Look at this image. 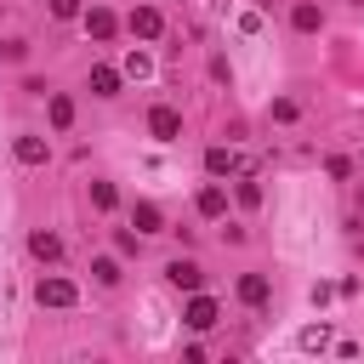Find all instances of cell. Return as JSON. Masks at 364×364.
<instances>
[{"mask_svg":"<svg viewBox=\"0 0 364 364\" xmlns=\"http://www.w3.org/2000/svg\"><path fill=\"white\" fill-rule=\"evenodd\" d=\"M34 301H40V307H74L80 290H74L68 279H40V284H34Z\"/></svg>","mask_w":364,"mask_h":364,"instance_id":"1","label":"cell"},{"mask_svg":"<svg viewBox=\"0 0 364 364\" xmlns=\"http://www.w3.org/2000/svg\"><path fill=\"white\" fill-rule=\"evenodd\" d=\"M148 131H154L159 142H176V136H182V114L159 102V108H148Z\"/></svg>","mask_w":364,"mask_h":364,"instance_id":"2","label":"cell"},{"mask_svg":"<svg viewBox=\"0 0 364 364\" xmlns=\"http://www.w3.org/2000/svg\"><path fill=\"white\" fill-rule=\"evenodd\" d=\"M165 279H171L176 290H199V284H205V267H199V262H188V256H176V262L165 267Z\"/></svg>","mask_w":364,"mask_h":364,"instance_id":"3","label":"cell"},{"mask_svg":"<svg viewBox=\"0 0 364 364\" xmlns=\"http://www.w3.org/2000/svg\"><path fill=\"white\" fill-rule=\"evenodd\" d=\"M131 34H136V40H159V34H165V17H159L154 6H136V11H131Z\"/></svg>","mask_w":364,"mask_h":364,"instance_id":"4","label":"cell"},{"mask_svg":"<svg viewBox=\"0 0 364 364\" xmlns=\"http://www.w3.org/2000/svg\"><path fill=\"white\" fill-rule=\"evenodd\" d=\"M182 324H188V330H210V324H216V301H210V296H193L188 313H182Z\"/></svg>","mask_w":364,"mask_h":364,"instance_id":"5","label":"cell"},{"mask_svg":"<svg viewBox=\"0 0 364 364\" xmlns=\"http://www.w3.org/2000/svg\"><path fill=\"white\" fill-rule=\"evenodd\" d=\"M205 171H210V176H233V171H239V154L216 142V148H205Z\"/></svg>","mask_w":364,"mask_h":364,"instance_id":"6","label":"cell"},{"mask_svg":"<svg viewBox=\"0 0 364 364\" xmlns=\"http://www.w3.org/2000/svg\"><path fill=\"white\" fill-rule=\"evenodd\" d=\"M267 296H273V284H267L262 273H245V279H239V301H245V307H262Z\"/></svg>","mask_w":364,"mask_h":364,"instance_id":"7","label":"cell"},{"mask_svg":"<svg viewBox=\"0 0 364 364\" xmlns=\"http://www.w3.org/2000/svg\"><path fill=\"white\" fill-rule=\"evenodd\" d=\"M11 154H17L23 165H46V154H51V148H46V136H17V142H11Z\"/></svg>","mask_w":364,"mask_h":364,"instance_id":"8","label":"cell"},{"mask_svg":"<svg viewBox=\"0 0 364 364\" xmlns=\"http://www.w3.org/2000/svg\"><path fill=\"white\" fill-rule=\"evenodd\" d=\"M28 250H34L40 262H57V256H63V239L46 233V228H34V233H28Z\"/></svg>","mask_w":364,"mask_h":364,"instance_id":"9","label":"cell"},{"mask_svg":"<svg viewBox=\"0 0 364 364\" xmlns=\"http://www.w3.org/2000/svg\"><path fill=\"white\" fill-rule=\"evenodd\" d=\"M290 23H296V28H301V34H318V28H324V11H318V6H313V0H301V6H296V11H290Z\"/></svg>","mask_w":364,"mask_h":364,"instance_id":"10","label":"cell"},{"mask_svg":"<svg viewBox=\"0 0 364 364\" xmlns=\"http://www.w3.org/2000/svg\"><path fill=\"white\" fill-rule=\"evenodd\" d=\"M85 34H91V40H108V34H114V11H108V6H91V11H85Z\"/></svg>","mask_w":364,"mask_h":364,"instance_id":"11","label":"cell"},{"mask_svg":"<svg viewBox=\"0 0 364 364\" xmlns=\"http://www.w3.org/2000/svg\"><path fill=\"white\" fill-rule=\"evenodd\" d=\"M91 91H97V97H119V68L97 63V68H91Z\"/></svg>","mask_w":364,"mask_h":364,"instance_id":"12","label":"cell"},{"mask_svg":"<svg viewBox=\"0 0 364 364\" xmlns=\"http://www.w3.org/2000/svg\"><path fill=\"white\" fill-rule=\"evenodd\" d=\"M131 228H136V233H165L159 205H136V210H131Z\"/></svg>","mask_w":364,"mask_h":364,"instance_id":"13","label":"cell"},{"mask_svg":"<svg viewBox=\"0 0 364 364\" xmlns=\"http://www.w3.org/2000/svg\"><path fill=\"white\" fill-rule=\"evenodd\" d=\"M222 210H228V193H222L216 182H210V188H199V216H222Z\"/></svg>","mask_w":364,"mask_h":364,"instance_id":"14","label":"cell"},{"mask_svg":"<svg viewBox=\"0 0 364 364\" xmlns=\"http://www.w3.org/2000/svg\"><path fill=\"white\" fill-rule=\"evenodd\" d=\"M296 347H301V353H324V347H330V330H324V324H307V330L296 336Z\"/></svg>","mask_w":364,"mask_h":364,"instance_id":"15","label":"cell"},{"mask_svg":"<svg viewBox=\"0 0 364 364\" xmlns=\"http://www.w3.org/2000/svg\"><path fill=\"white\" fill-rule=\"evenodd\" d=\"M46 114H51V125H57V131H68V125H74V102H68V97H51V102H46Z\"/></svg>","mask_w":364,"mask_h":364,"instance_id":"16","label":"cell"},{"mask_svg":"<svg viewBox=\"0 0 364 364\" xmlns=\"http://www.w3.org/2000/svg\"><path fill=\"white\" fill-rule=\"evenodd\" d=\"M91 273H97V284H119V262H114V256H97Z\"/></svg>","mask_w":364,"mask_h":364,"instance_id":"17","label":"cell"},{"mask_svg":"<svg viewBox=\"0 0 364 364\" xmlns=\"http://www.w3.org/2000/svg\"><path fill=\"white\" fill-rule=\"evenodd\" d=\"M125 74H131V80H148V74H154L148 51H131V57H125Z\"/></svg>","mask_w":364,"mask_h":364,"instance_id":"18","label":"cell"},{"mask_svg":"<svg viewBox=\"0 0 364 364\" xmlns=\"http://www.w3.org/2000/svg\"><path fill=\"white\" fill-rule=\"evenodd\" d=\"M91 205L97 210H114V182H91Z\"/></svg>","mask_w":364,"mask_h":364,"instance_id":"19","label":"cell"},{"mask_svg":"<svg viewBox=\"0 0 364 364\" xmlns=\"http://www.w3.org/2000/svg\"><path fill=\"white\" fill-rule=\"evenodd\" d=\"M324 171H330V176H336V182H347V176H353V165H347V159H341V154H330V159H324Z\"/></svg>","mask_w":364,"mask_h":364,"instance_id":"20","label":"cell"},{"mask_svg":"<svg viewBox=\"0 0 364 364\" xmlns=\"http://www.w3.org/2000/svg\"><path fill=\"white\" fill-rule=\"evenodd\" d=\"M273 119H279V125H290V119H296V102H290V97H279V102H273Z\"/></svg>","mask_w":364,"mask_h":364,"instance_id":"21","label":"cell"},{"mask_svg":"<svg viewBox=\"0 0 364 364\" xmlns=\"http://www.w3.org/2000/svg\"><path fill=\"white\" fill-rule=\"evenodd\" d=\"M239 205H262V188L256 182H239Z\"/></svg>","mask_w":364,"mask_h":364,"instance_id":"22","label":"cell"},{"mask_svg":"<svg viewBox=\"0 0 364 364\" xmlns=\"http://www.w3.org/2000/svg\"><path fill=\"white\" fill-rule=\"evenodd\" d=\"M51 17H80V0H51Z\"/></svg>","mask_w":364,"mask_h":364,"instance_id":"23","label":"cell"}]
</instances>
